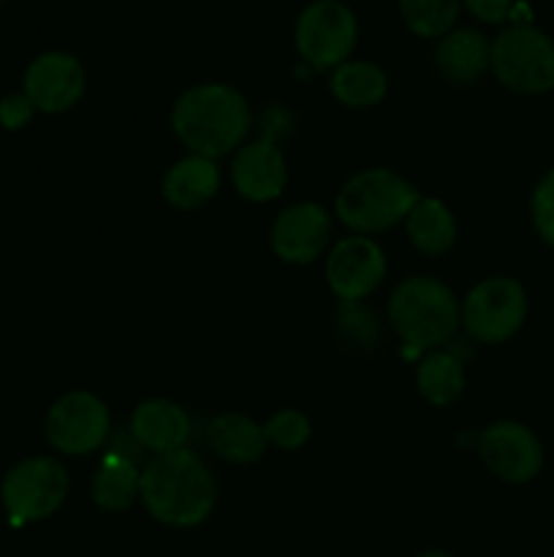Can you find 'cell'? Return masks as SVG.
I'll use <instances>...</instances> for the list:
<instances>
[{
    "label": "cell",
    "mask_w": 554,
    "mask_h": 557,
    "mask_svg": "<svg viewBox=\"0 0 554 557\" xmlns=\"http://www.w3.org/2000/svg\"><path fill=\"white\" fill-rule=\"evenodd\" d=\"M130 435L147 451L172 455L190 438V417L172 400H144L130 417Z\"/></svg>",
    "instance_id": "15"
},
{
    "label": "cell",
    "mask_w": 554,
    "mask_h": 557,
    "mask_svg": "<svg viewBox=\"0 0 554 557\" xmlns=\"http://www.w3.org/2000/svg\"><path fill=\"white\" fill-rule=\"evenodd\" d=\"M221 188V172L212 158L188 156L174 163L163 177V196L177 210H199Z\"/></svg>",
    "instance_id": "17"
},
{
    "label": "cell",
    "mask_w": 554,
    "mask_h": 557,
    "mask_svg": "<svg viewBox=\"0 0 554 557\" xmlns=\"http://www.w3.org/2000/svg\"><path fill=\"white\" fill-rule=\"evenodd\" d=\"M416 557H454V555L440 553V549H429V553H421V555H416Z\"/></svg>",
    "instance_id": "29"
},
{
    "label": "cell",
    "mask_w": 554,
    "mask_h": 557,
    "mask_svg": "<svg viewBox=\"0 0 554 557\" xmlns=\"http://www.w3.org/2000/svg\"><path fill=\"white\" fill-rule=\"evenodd\" d=\"M386 277V253L375 239L356 234L331 248L326 259V281L340 302L369 297Z\"/></svg>",
    "instance_id": "12"
},
{
    "label": "cell",
    "mask_w": 554,
    "mask_h": 557,
    "mask_svg": "<svg viewBox=\"0 0 554 557\" xmlns=\"http://www.w3.org/2000/svg\"><path fill=\"white\" fill-rule=\"evenodd\" d=\"M36 109L27 101L25 92H9V96L0 98V128L9 131V134H16V131L25 128L33 120Z\"/></svg>",
    "instance_id": "27"
},
{
    "label": "cell",
    "mask_w": 554,
    "mask_h": 557,
    "mask_svg": "<svg viewBox=\"0 0 554 557\" xmlns=\"http://www.w3.org/2000/svg\"><path fill=\"white\" fill-rule=\"evenodd\" d=\"M141 471L130 457L109 451L92 479V500L103 511H125L139 498Z\"/></svg>",
    "instance_id": "20"
},
{
    "label": "cell",
    "mask_w": 554,
    "mask_h": 557,
    "mask_svg": "<svg viewBox=\"0 0 554 557\" xmlns=\"http://www.w3.org/2000/svg\"><path fill=\"white\" fill-rule=\"evenodd\" d=\"M492 41L481 30L459 27L445 33L435 47V69L451 85H473L489 71Z\"/></svg>",
    "instance_id": "16"
},
{
    "label": "cell",
    "mask_w": 554,
    "mask_h": 557,
    "mask_svg": "<svg viewBox=\"0 0 554 557\" xmlns=\"http://www.w3.org/2000/svg\"><path fill=\"white\" fill-rule=\"evenodd\" d=\"M489 69L500 85L519 96L554 90V41L532 25H511L492 41Z\"/></svg>",
    "instance_id": "5"
},
{
    "label": "cell",
    "mask_w": 554,
    "mask_h": 557,
    "mask_svg": "<svg viewBox=\"0 0 554 557\" xmlns=\"http://www.w3.org/2000/svg\"><path fill=\"white\" fill-rule=\"evenodd\" d=\"M87 76L68 52H43L30 60L22 76V92L41 114H63L85 96Z\"/></svg>",
    "instance_id": "11"
},
{
    "label": "cell",
    "mask_w": 554,
    "mask_h": 557,
    "mask_svg": "<svg viewBox=\"0 0 554 557\" xmlns=\"http://www.w3.org/2000/svg\"><path fill=\"white\" fill-rule=\"evenodd\" d=\"M389 324L413 354L443 346L462 324L459 302L443 281L407 277L391 292Z\"/></svg>",
    "instance_id": "3"
},
{
    "label": "cell",
    "mask_w": 554,
    "mask_h": 557,
    "mask_svg": "<svg viewBox=\"0 0 554 557\" xmlns=\"http://www.w3.org/2000/svg\"><path fill=\"white\" fill-rule=\"evenodd\" d=\"M0 5H3V0H0Z\"/></svg>",
    "instance_id": "30"
},
{
    "label": "cell",
    "mask_w": 554,
    "mask_h": 557,
    "mask_svg": "<svg viewBox=\"0 0 554 557\" xmlns=\"http://www.w3.org/2000/svg\"><path fill=\"white\" fill-rule=\"evenodd\" d=\"M206 441H210L212 451L217 457L228 462H239V466L259 462L264 457L266 446H269L261 424H255L244 413L234 411L212 419L210 428H206Z\"/></svg>",
    "instance_id": "18"
},
{
    "label": "cell",
    "mask_w": 554,
    "mask_h": 557,
    "mask_svg": "<svg viewBox=\"0 0 554 557\" xmlns=\"http://www.w3.org/2000/svg\"><path fill=\"white\" fill-rule=\"evenodd\" d=\"M331 237L329 212L313 201H302L277 215L269 243L286 264H313Z\"/></svg>",
    "instance_id": "13"
},
{
    "label": "cell",
    "mask_w": 554,
    "mask_h": 557,
    "mask_svg": "<svg viewBox=\"0 0 554 557\" xmlns=\"http://www.w3.org/2000/svg\"><path fill=\"white\" fill-rule=\"evenodd\" d=\"M109 408L92 392H68L52 403L43 419V435L60 455L81 457L101 449L109 438Z\"/></svg>",
    "instance_id": "9"
},
{
    "label": "cell",
    "mask_w": 554,
    "mask_h": 557,
    "mask_svg": "<svg viewBox=\"0 0 554 557\" xmlns=\"http://www.w3.org/2000/svg\"><path fill=\"white\" fill-rule=\"evenodd\" d=\"M530 215L543 243L554 248V169H549L532 190Z\"/></svg>",
    "instance_id": "26"
},
{
    "label": "cell",
    "mask_w": 554,
    "mask_h": 557,
    "mask_svg": "<svg viewBox=\"0 0 554 557\" xmlns=\"http://www.w3.org/2000/svg\"><path fill=\"white\" fill-rule=\"evenodd\" d=\"M331 96L348 109L378 107L389 92V76L380 65L367 60H345L331 71Z\"/></svg>",
    "instance_id": "19"
},
{
    "label": "cell",
    "mask_w": 554,
    "mask_h": 557,
    "mask_svg": "<svg viewBox=\"0 0 554 557\" xmlns=\"http://www.w3.org/2000/svg\"><path fill=\"white\" fill-rule=\"evenodd\" d=\"M462 5H465L476 20L487 22V25H500V22L508 20L514 0H462Z\"/></svg>",
    "instance_id": "28"
},
{
    "label": "cell",
    "mask_w": 554,
    "mask_h": 557,
    "mask_svg": "<svg viewBox=\"0 0 554 557\" xmlns=\"http://www.w3.org/2000/svg\"><path fill=\"white\" fill-rule=\"evenodd\" d=\"M407 221V237L424 256H443L456 243L454 212L440 199H418Z\"/></svg>",
    "instance_id": "21"
},
{
    "label": "cell",
    "mask_w": 554,
    "mask_h": 557,
    "mask_svg": "<svg viewBox=\"0 0 554 557\" xmlns=\"http://www.w3.org/2000/svg\"><path fill=\"white\" fill-rule=\"evenodd\" d=\"M416 185L391 169H364L340 188L335 212L356 234H378L396 226L418 205Z\"/></svg>",
    "instance_id": "4"
},
{
    "label": "cell",
    "mask_w": 554,
    "mask_h": 557,
    "mask_svg": "<svg viewBox=\"0 0 554 557\" xmlns=\"http://www.w3.org/2000/svg\"><path fill=\"white\" fill-rule=\"evenodd\" d=\"M68 471L54 457H25L5 471L0 504L11 525L49 520L68 498Z\"/></svg>",
    "instance_id": "6"
},
{
    "label": "cell",
    "mask_w": 554,
    "mask_h": 557,
    "mask_svg": "<svg viewBox=\"0 0 554 557\" xmlns=\"http://www.w3.org/2000/svg\"><path fill=\"white\" fill-rule=\"evenodd\" d=\"M358 38L356 14L342 0H313L299 14L293 41L302 60L313 69L335 71L348 60Z\"/></svg>",
    "instance_id": "8"
},
{
    "label": "cell",
    "mask_w": 554,
    "mask_h": 557,
    "mask_svg": "<svg viewBox=\"0 0 554 557\" xmlns=\"http://www.w3.org/2000/svg\"><path fill=\"white\" fill-rule=\"evenodd\" d=\"M310 433H313V428H310V419L304 417V413L291 411V408H286V411H277L275 417L264 424L266 444L277 446V449H282V451H293V449H299V446L307 444Z\"/></svg>",
    "instance_id": "24"
},
{
    "label": "cell",
    "mask_w": 554,
    "mask_h": 557,
    "mask_svg": "<svg viewBox=\"0 0 554 557\" xmlns=\"http://www.w3.org/2000/svg\"><path fill=\"white\" fill-rule=\"evenodd\" d=\"M253 114L248 101L231 85L210 82L196 85L177 98L172 109V128L193 156L223 158L242 145Z\"/></svg>",
    "instance_id": "2"
},
{
    "label": "cell",
    "mask_w": 554,
    "mask_h": 557,
    "mask_svg": "<svg viewBox=\"0 0 554 557\" xmlns=\"http://www.w3.org/2000/svg\"><path fill=\"white\" fill-rule=\"evenodd\" d=\"M286 158L275 139L264 136L239 147L231 163V183L237 194L248 201H272L286 188Z\"/></svg>",
    "instance_id": "14"
},
{
    "label": "cell",
    "mask_w": 554,
    "mask_h": 557,
    "mask_svg": "<svg viewBox=\"0 0 554 557\" xmlns=\"http://www.w3.org/2000/svg\"><path fill=\"white\" fill-rule=\"evenodd\" d=\"M345 308L337 315L340 335L356 348H373L378 343V321L369 310L356 308V302H342Z\"/></svg>",
    "instance_id": "25"
},
{
    "label": "cell",
    "mask_w": 554,
    "mask_h": 557,
    "mask_svg": "<svg viewBox=\"0 0 554 557\" xmlns=\"http://www.w3.org/2000/svg\"><path fill=\"white\" fill-rule=\"evenodd\" d=\"M402 22L418 38H443L459 16L462 0H396Z\"/></svg>",
    "instance_id": "23"
},
{
    "label": "cell",
    "mask_w": 554,
    "mask_h": 557,
    "mask_svg": "<svg viewBox=\"0 0 554 557\" xmlns=\"http://www.w3.org/2000/svg\"><path fill=\"white\" fill-rule=\"evenodd\" d=\"M481 460L500 482L525 484L541 473L543 468V446L538 435L527 424L503 422L489 424L478 441Z\"/></svg>",
    "instance_id": "10"
},
{
    "label": "cell",
    "mask_w": 554,
    "mask_h": 557,
    "mask_svg": "<svg viewBox=\"0 0 554 557\" xmlns=\"http://www.w3.org/2000/svg\"><path fill=\"white\" fill-rule=\"evenodd\" d=\"M467 335L483 346L511 341L527 319V294L514 277H487L459 308Z\"/></svg>",
    "instance_id": "7"
},
{
    "label": "cell",
    "mask_w": 554,
    "mask_h": 557,
    "mask_svg": "<svg viewBox=\"0 0 554 557\" xmlns=\"http://www.w3.org/2000/svg\"><path fill=\"white\" fill-rule=\"evenodd\" d=\"M416 386L432 406H451L465 392V370L456 354L432 351L421 359L416 370Z\"/></svg>",
    "instance_id": "22"
},
{
    "label": "cell",
    "mask_w": 554,
    "mask_h": 557,
    "mask_svg": "<svg viewBox=\"0 0 554 557\" xmlns=\"http://www.w3.org/2000/svg\"><path fill=\"white\" fill-rule=\"evenodd\" d=\"M139 498L152 520L168 528H196L210 520L217 500L215 479L188 449L158 455L141 468Z\"/></svg>",
    "instance_id": "1"
}]
</instances>
